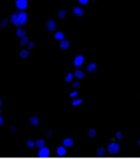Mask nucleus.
Masks as SVG:
<instances>
[{"label":"nucleus","instance_id":"obj_1","mask_svg":"<svg viewBox=\"0 0 140 159\" xmlns=\"http://www.w3.org/2000/svg\"><path fill=\"white\" fill-rule=\"evenodd\" d=\"M27 19H28V16L26 12H15L11 17V23L16 27H22L26 23Z\"/></svg>","mask_w":140,"mask_h":159},{"label":"nucleus","instance_id":"obj_2","mask_svg":"<svg viewBox=\"0 0 140 159\" xmlns=\"http://www.w3.org/2000/svg\"><path fill=\"white\" fill-rule=\"evenodd\" d=\"M107 152L110 155H116L120 152V145L117 143H110L107 147Z\"/></svg>","mask_w":140,"mask_h":159},{"label":"nucleus","instance_id":"obj_3","mask_svg":"<svg viewBox=\"0 0 140 159\" xmlns=\"http://www.w3.org/2000/svg\"><path fill=\"white\" fill-rule=\"evenodd\" d=\"M84 60H85L84 59V56L83 55L77 56L74 58V60H73V65H74V66L77 68L82 66L83 65V63H84Z\"/></svg>","mask_w":140,"mask_h":159},{"label":"nucleus","instance_id":"obj_4","mask_svg":"<svg viewBox=\"0 0 140 159\" xmlns=\"http://www.w3.org/2000/svg\"><path fill=\"white\" fill-rule=\"evenodd\" d=\"M49 153H50V151L48 147H43L40 148V150L38 152V156L40 158H47L49 156Z\"/></svg>","mask_w":140,"mask_h":159},{"label":"nucleus","instance_id":"obj_5","mask_svg":"<svg viewBox=\"0 0 140 159\" xmlns=\"http://www.w3.org/2000/svg\"><path fill=\"white\" fill-rule=\"evenodd\" d=\"M16 6L18 7L20 10H24L28 6L27 0H17L16 1Z\"/></svg>","mask_w":140,"mask_h":159},{"label":"nucleus","instance_id":"obj_6","mask_svg":"<svg viewBox=\"0 0 140 159\" xmlns=\"http://www.w3.org/2000/svg\"><path fill=\"white\" fill-rule=\"evenodd\" d=\"M46 28L50 32H55L56 30V23L54 19H50L46 23Z\"/></svg>","mask_w":140,"mask_h":159},{"label":"nucleus","instance_id":"obj_7","mask_svg":"<svg viewBox=\"0 0 140 159\" xmlns=\"http://www.w3.org/2000/svg\"><path fill=\"white\" fill-rule=\"evenodd\" d=\"M87 71L89 72V73H95L97 71V65L94 62H91L90 64L87 65Z\"/></svg>","mask_w":140,"mask_h":159},{"label":"nucleus","instance_id":"obj_8","mask_svg":"<svg viewBox=\"0 0 140 159\" xmlns=\"http://www.w3.org/2000/svg\"><path fill=\"white\" fill-rule=\"evenodd\" d=\"M67 153V151H66V148L64 146H60V147H57V149H56V153H57V155L58 156H60V157H64V156H65V154Z\"/></svg>","mask_w":140,"mask_h":159},{"label":"nucleus","instance_id":"obj_9","mask_svg":"<svg viewBox=\"0 0 140 159\" xmlns=\"http://www.w3.org/2000/svg\"><path fill=\"white\" fill-rule=\"evenodd\" d=\"M73 139L72 138H66L63 141V145L65 147H70L73 146Z\"/></svg>","mask_w":140,"mask_h":159},{"label":"nucleus","instance_id":"obj_10","mask_svg":"<svg viewBox=\"0 0 140 159\" xmlns=\"http://www.w3.org/2000/svg\"><path fill=\"white\" fill-rule=\"evenodd\" d=\"M70 46V42L68 41V40H62L60 41V47L62 50H67Z\"/></svg>","mask_w":140,"mask_h":159},{"label":"nucleus","instance_id":"obj_11","mask_svg":"<svg viewBox=\"0 0 140 159\" xmlns=\"http://www.w3.org/2000/svg\"><path fill=\"white\" fill-rule=\"evenodd\" d=\"M73 12H74L77 16H78V17H83V16L84 15V11H83V9L82 8H80V7H75V8H73Z\"/></svg>","mask_w":140,"mask_h":159},{"label":"nucleus","instance_id":"obj_12","mask_svg":"<svg viewBox=\"0 0 140 159\" xmlns=\"http://www.w3.org/2000/svg\"><path fill=\"white\" fill-rule=\"evenodd\" d=\"M74 76L78 79H83L85 76V73L81 70H76L74 71Z\"/></svg>","mask_w":140,"mask_h":159},{"label":"nucleus","instance_id":"obj_13","mask_svg":"<svg viewBox=\"0 0 140 159\" xmlns=\"http://www.w3.org/2000/svg\"><path fill=\"white\" fill-rule=\"evenodd\" d=\"M30 123L33 126H37L40 123V119L37 116H32L30 119Z\"/></svg>","mask_w":140,"mask_h":159},{"label":"nucleus","instance_id":"obj_14","mask_svg":"<svg viewBox=\"0 0 140 159\" xmlns=\"http://www.w3.org/2000/svg\"><path fill=\"white\" fill-rule=\"evenodd\" d=\"M64 37H65V35H64V33H63L62 32H57L55 34V38L56 40H58V41H62V40H64Z\"/></svg>","mask_w":140,"mask_h":159},{"label":"nucleus","instance_id":"obj_15","mask_svg":"<svg viewBox=\"0 0 140 159\" xmlns=\"http://www.w3.org/2000/svg\"><path fill=\"white\" fill-rule=\"evenodd\" d=\"M29 55H30V53H29V51H28L27 50H22V51H20V53H19L20 57L22 58V59L27 58V57L29 56Z\"/></svg>","mask_w":140,"mask_h":159},{"label":"nucleus","instance_id":"obj_16","mask_svg":"<svg viewBox=\"0 0 140 159\" xmlns=\"http://www.w3.org/2000/svg\"><path fill=\"white\" fill-rule=\"evenodd\" d=\"M96 135H97V130L95 129H91L88 130V132H87V136H88L90 138H95Z\"/></svg>","mask_w":140,"mask_h":159},{"label":"nucleus","instance_id":"obj_17","mask_svg":"<svg viewBox=\"0 0 140 159\" xmlns=\"http://www.w3.org/2000/svg\"><path fill=\"white\" fill-rule=\"evenodd\" d=\"M26 31L24 30V29H22V28H18V30H17V36L19 37H23L26 36Z\"/></svg>","mask_w":140,"mask_h":159},{"label":"nucleus","instance_id":"obj_18","mask_svg":"<svg viewBox=\"0 0 140 159\" xmlns=\"http://www.w3.org/2000/svg\"><path fill=\"white\" fill-rule=\"evenodd\" d=\"M97 154L98 156H100V157H103L106 155V149L104 148V147H98L97 149Z\"/></svg>","mask_w":140,"mask_h":159},{"label":"nucleus","instance_id":"obj_19","mask_svg":"<svg viewBox=\"0 0 140 159\" xmlns=\"http://www.w3.org/2000/svg\"><path fill=\"white\" fill-rule=\"evenodd\" d=\"M36 146L38 148H41V147H45V141L44 140V139H38L36 142Z\"/></svg>","mask_w":140,"mask_h":159},{"label":"nucleus","instance_id":"obj_20","mask_svg":"<svg viewBox=\"0 0 140 159\" xmlns=\"http://www.w3.org/2000/svg\"><path fill=\"white\" fill-rule=\"evenodd\" d=\"M28 42H29V37H27V36H25V37H22L21 40H20V44L22 46H26V45L28 44Z\"/></svg>","mask_w":140,"mask_h":159},{"label":"nucleus","instance_id":"obj_21","mask_svg":"<svg viewBox=\"0 0 140 159\" xmlns=\"http://www.w3.org/2000/svg\"><path fill=\"white\" fill-rule=\"evenodd\" d=\"M82 103H83V99H76L72 102V104H73V106H78L80 104H82Z\"/></svg>","mask_w":140,"mask_h":159},{"label":"nucleus","instance_id":"obj_22","mask_svg":"<svg viewBox=\"0 0 140 159\" xmlns=\"http://www.w3.org/2000/svg\"><path fill=\"white\" fill-rule=\"evenodd\" d=\"M66 15H67V12L65 10H60V12H58V16H59L60 19H64L66 17Z\"/></svg>","mask_w":140,"mask_h":159},{"label":"nucleus","instance_id":"obj_23","mask_svg":"<svg viewBox=\"0 0 140 159\" xmlns=\"http://www.w3.org/2000/svg\"><path fill=\"white\" fill-rule=\"evenodd\" d=\"M8 23H9V19H3V20L0 23V27H7V26L8 25Z\"/></svg>","mask_w":140,"mask_h":159},{"label":"nucleus","instance_id":"obj_24","mask_svg":"<svg viewBox=\"0 0 140 159\" xmlns=\"http://www.w3.org/2000/svg\"><path fill=\"white\" fill-rule=\"evenodd\" d=\"M26 146L31 148V147H33L34 146H36V143L33 140H31V139H28V140L26 141Z\"/></svg>","mask_w":140,"mask_h":159},{"label":"nucleus","instance_id":"obj_25","mask_svg":"<svg viewBox=\"0 0 140 159\" xmlns=\"http://www.w3.org/2000/svg\"><path fill=\"white\" fill-rule=\"evenodd\" d=\"M44 133H45V135L48 138H51L53 136V131L51 129H45Z\"/></svg>","mask_w":140,"mask_h":159},{"label":"nucleus","instance_id":"obj_26","mask_svg":"<svg viewBox=\"0 0 140 159\" xmlns=\"http://www.w3.org/2000/svg\"><path fill=\"white\" fill-rule=\"evenodd\" d=\"M80 87H81V84H80L79 81H74L73 83V89H75L76 90H79Z\"/></svg>","mask_w":140,"mask_h":159},{"label":"nucleus","instance_id":"obj_27","mask_svg":"<svg viewBox=\"0 0 140 159\" xmlns=\"http://www.w3.org/2000/svg\"><path fill=\"white\" fill-rule=\"evenodd\" d=\"M73 80V75L72 73H68L67 75L65 76V80L67 82H71Z\"/></svg>","mask_w":140,"mask_h":159},{"label":"nucleus","instance_id":"obj_28","mask_svg":"<svg viewBox=\"0 0 140 159\" xmlns=\"http://www.w3.org/2000/svg\"><path fill=\"white\" fill-rule=\"evenodd\" d=\"M116 138L117 140H122V139H123V134H122V133L120 131L116 132Z\"/></svg>","mask_w":140,"mask_h":159},{"label":"nucleus","instance_id":"obj_29","mask_svg":"<svg viewBox=\"0 0 140 159\" xmlns=\"http://www.w3.org/2000/svg\"><path fill=\"white\" fill-rule=\"evenodd\" d=\"M78 95V92L77 91V90L71 92V93L69 94V96H70L71 98H76Z\"/></svg>","mask_w":140,"mask_h":159},{"label":"nucleus","instance_id":"obj_30","mask_svg":"<svg viewBox=\"0 0 140 159\" xmlns=\"http://www.w3.org/2000/svg\"><path fill=\"white\" fill-rule=\"evenodd\" d=\"M34 47H35V43L33 42H28V44H27V48L29 50L33 49Z\"/></svg>","mask_w":140,"mask_h":159},{"label":"nucleus","instance_id":"obj_31","mask_svg":"<svg viewBox=\"0 0 140 159\" xmlns=\"http://www.w3.org/2000/svg\"><path fill=\"white\" fill-rule=\"evenodd\" d=\"M88 1H89V0H78L79 3L80 4H82V5H85V4H87V3H88Z\"/></svg>","mask_w":140,"mask_h":159},{"label":"nucleus","instance_id":"obj_32","mask_svg":"<svg viewBox=\"0 0 140 159\" xmlns=\"http://www.w3.org/2000/svg\"><path fill=\"white\" fill-rule=\"evenodd\" d=\"M9 130L11 131V133H16L17 132V129L14 128V126H12L11 125L10 127H9Z\"/></svg>","mask_w":140,"mask_h":159},{"label":"nucleus","instance_id":"obj_33","mask_svg":"<svg viewBox=\"0 0 140 159\" xmlns=\"http://www.w3.org/2000/svg\"><path fill=\"white\" fill-rule=\"evenodd\" d=\"M3 123V117L0 116V126H1Z\"/></svg>","mask_w":140,"mask_h":159},{"label":"nucleus","instance_id":"obj_34","mask_svg":"<svg viewBox=\"0 0 140 159\" xmlns=\"http://www.w3.org/2000/svg\"><path fill=\"white\" fill-rule=\"evenodd\" d=\"M2 104H3V102H2V99H0V107L2 106Z\"/></svg>","mask_w":140,"mask_h":159},{"label":"nucleus","instance_id":"obj_35","mask_svg":"<svg viewBox=\"0 0 140 159\" xmlns=\"http://www.w3.org/2000/svg\"><path fill=\"white\" fill-rule=\"evenodd\" d=\"M138 143H139V145L140 146V138H139V142H138Z\"/></svg>","mask_w":140,"mask_h":159},{"label":"nucleus","instance_id":"obj_36","mask_svg":"<svg viewBox=\"0 0 140 159\" xmlns=\"http://www.w3.org/2000/svg\"><path fill=\"white\" fill-rule=\"evenodd\" d=\"M1 112H2V110H0V114H1Z\"/></svg>","mask_w":140,"mask_h":159},{"label":"nucleus","instance_id":"obj_37","mask_svg":"<svg viewBox=\"0 0 140 159\" xmlns=\"http://www.w3.org/2000/svg\"><path fill=\"white\" fill-rule=\"evenodd\" d=\"M92 1H97V0H92Z\"/></svg>","mask_w":140,"mask_h":159}]
</instances>
